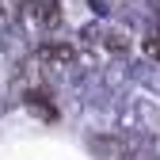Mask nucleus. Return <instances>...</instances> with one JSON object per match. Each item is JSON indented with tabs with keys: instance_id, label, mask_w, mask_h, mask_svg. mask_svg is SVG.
I'll use <instances>...</instances> for the list:
<instances>
[{
	"instance_id": "1",
	"label": "nucleus",
	"mask_w": 160,
	"mask_h": 160,
	"mask_svg": "<svg viewBox=\"0 0 160 160\" xmlns=\"http://www.w3.org/2000/svg\"><path fill=\"white\" fill-rule=\"evenodd\" d=\"M61 0H23L19 4V34H27V38H42L50 31L61 27Z\"/></svg>"
},
{
	"instance_id": "2",
	"label": "nucleus",
	"mask_w": 160,
	"mask_h": 160,
	"mask_svg": "<svg viewBox=\"0 0 160 160\" xmlns=\"http://www.w3.org/2000/svg\"><path fill=\"white\" fill-rule=\"evenodd\" d=\"M76 57H80V46L76 42H65V38H53V42H42L38 46V69L46 76H57V72H76Z\"/></svg>"
},
{
	"instance_id": "3",
	"label": "nucleus",
	"mask_w": 160,
	"mask_h": 160,
	"mask_svg": "<svg viewBox=\"0 0 160 160\" xmlns=\"http://www.w3.org/2000/svg\"><path fill=\"white\" fill-rule=\"evenodd\" d=\"M130 46H133V31H130V23H122V19H111L107 23V34H103V50H111V53H130Z\"/></svg>"
},
{
	"instance_id": "4",
	"label": "nucleus",
	"mask_w": 160,
	"mask_h": 160,
	"mask_svg": "<svg viewBox=\"0 0 160 160\" xmlns=\"http://www.w3.org/2000/svg\"><path fill=\"white\" fill-rule=\"evenodd\" d=\"M23 107H27V111H34L38 118H42V122H53V118H57L53 99H50L42 88H27V92H23Z\"/></svg>"
},
{
	"instance_id": "5",
	"label": "nucleus",
	"mask_w": 160,
	"mask_h": 160,
	"mask_svg": "<svg viewBox=\"0 0 160 160\" xmlns=\"http://www.w3.org/2000/svg\"><path fill=\"white\" fill-rule=\"evenodd\" d=\"M99 69H103L99 53H95V50H88V46H80V57H76V72H80V76H95Z\"/></svg>"
},
{
	"instance_id": "6",
	"label": "nucleus",
	"mask_w": 160,
	"mask_h": 160,
	"mask_svg": "<svg viewBox=\"0 0 160 160\" xmlns=\"http://www.w3.org/2000/svg\"><path fill=\"white\" fill-rule=\"evenodd\" d=\"M133 80H141L145 88L160 92V69H152V65H133Z\"/></svg>"
}]
</instances>
